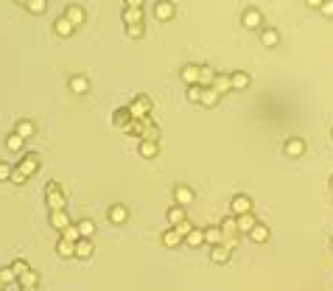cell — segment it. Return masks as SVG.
Listing matches in <instances>:
<instances>
[{
    "instance_id": "obj_31",
    "label": "cell",
    "mask_w": 333,
    "mask_h": 291,
    "mask_svg": "<svg viewBox=\"0 0 333 291\" xmlns=\"http://www.w3.org/2000/svg\"><path fill=\"white\" fill-rule=\"evenodd\" d=\"M199 104H205V107H216L218 104V92L213 90V87H202V101Z\"/></svg>"
},
{
    "instance_id": "obj_4",
    "label": "cell",
    "mask_w": 333,
    "mask_h": 291,
    "mask_svg": "<svg viewBox=\"0 0 333 291\" xmlns=\"http://www.w3.org/2000/svg\"><path fill=\"white\" fill-rule=\"evenodd\" d=\"M174 14H176L174 0H157V6H154V17H157V20H171Z\"/></svg>"
},
{
    "instance_id": "obj_7",
    "label": "cell",
    "mask_w": 333,
    "mask_h": 291,
    "mask_svg": "<svg viewBox=\"0 0 333 291\" xmlns=\"http://www.w3.org/2000/svg\"><path fill=\"white\" fill-rule=\"evenodd\" d=\"M73 221H70V216H67V210H51V227L54 230H65V227H70Z\"/></svg>"
},
{
    "instance_id": "obj_26",
    "label": "cell",
    "mask_w": 333,
    "mask_h": 291,
    "mask_svg": "<svg viewBox=\"0 0 333 291\" xmlns=\"http://www.w3.org/2000/svg\"><path fill=\"white\" fill-rule=\"evenodd\" d=\"M56 255H59V258H73V255H76V244L59 238V244H56Z\"/></svg>"
},
{
    "instance_id": "obj_32",
    "label": "cell",
    "mask_w": 333,
    "mask_h": 291,
    "mask_svg": "<svg viewBox=\"0 0 333 291\" xmlns=\"http://www.w3.org/2000/svg\"><path fill=\"white\" fill-rule=\"evenodd\" d=\"M157 152H160L157 140H143V143H140V154H143V157H157Z\"/></svg>"
},
{
    "instance_id": "obj_22",
    "label": "cell",
    "mask_w": 333,
    "mask_h": 291,
    "mask_svg": "<svg viewBox=\"0 0 333 291\" xmlns=\"http://www.w3.org/2000/svg\"><path fill=\"white\" fill-rule=\"evenodd\" d=\"M36 280H39V274H36L34 269H28L25 274L17 277V283H20V288H36Z\"/></svg>"
},
{
    "instance_id": "obj_9",
    "label": "cell",
    "mask_w": 333,
    "mask_h": 291,
    "mask_svg": "<svg viewBox=\"0 0 333 291\" xmlns=\"http://www.w3.org/2000/svg\"><path fill=\"white\" fill-rule=\"evenodd\" d=\"M174 199H176V205H191V202H194V190L188 188V185H176L174 188Z\"/></svg>"
},
{
    "instance_id": "obj_10",
    "label": "cell",
    "mask_w": 333,
    "mask_h": 291,
    "mask_svg": "<svg viewBox=\"0 0 333 291\" xmlns=\"http://www.w3.org/2000/svg\"><path fill=\"white\" fill-rule=\"evenodd\" d=\"M179 76H182V81H185L188 87L191 84H199V65H185Z\"/></svg>"
},
{
    "instance_id": "obj_23",
    "label": "cell",
    "mask_w": 333,
    "mask_h": 291,
    "mask_svg": "<svg viewBox=\"0 0 333 291\" xmlns=\"http://www.w3.org/2000/svg\"><path fill=\"white\" fill-rule=\"evenodd\" d=\"M185 244H188V247H202V244H205V230H202V227H194V230L185 235Z\"/></svg>"
},
{
    "instance_id": "obj_16",
    "label": "cell",
    "mask_w": 333,
    "mask_h": 291,
    "mask_svg": "<svg viewBox=\"0 0 333 291\" xmlns=\"http://www.w3.org/2000/svg\"><path fill=\"white\" fill-rule=\"evenodd\" d=\"M70 90L76 92V95H84V92L90 90V79H87V76H73L70 79Z\"/></svg>"
},
{
    "instance_id": "obj_38",
    "label": "cell",
    "mask_w": 333,
    "mask_h": 291,
    "mask_svg": "<svg viewBox=\"0 0 333 291\" xmlns=\"http://www.w3.org/2000/svg\"><path fill=\"white\" fill-rule=\"evenodd\" d=\"M9 269H12V272H14V277H20V274H25V272H28V263H25V261H14L12 263V266H9Z\"/></svg>"
},
{
    "instance_id": "obj_15",
    "label": "cell",
    "mask_w": 333,
    "mask_h": 291,
    "mask_svg": "<svg viewBox=\"0 0 333 291\" xmlns=\"http://www.w3.org/2000/svg\"><path fill=\"white\" fill-rule=\"evenodd\" d=\"M249 81H252V79H249V73H244V70H235V73L230 76L232 90H247V87H249Z\"/></svg>"
},
{
    "instance_id": "obj_52",
    "label": "cell",
    "mask_w": 333,
    "mask_h": 291,
    "mask_svg": "<svg viewBox=\"0 0 333 291\" xmlns=\"http://www.w3.org/2000/svg\"><path fill=\"white\" fill-rule=\"evenodd\" d=\"M330 247H333V241H330Z\"/></svg>"
},
{
    "instance_id": "obj_34",
    "label": "cell",
    "mask_w": 333,
    "mask_h": 291,
    "mask_svg": "<svg viewBox=\"0 0 333 291\" xmlns=\"http://www.w3.org/2000/svg\"><path fill=\"white\" fill-rule=\"evenodd\" d=\"M25 9H28L31 14H45V9H48V0H28V3H25Z\"/></svg>"
},
{
    "instance_id": "obj_24",
    "label": "cell",
    "mask_w": 333,
    "mask_h": 291,
    "mask_svg": "<svg viewBox=\"0 0 333 291\" xmlns=\"http://www.w3.org/2000/svg\"><path fill=\"white\" fill-rule=\"evenodd\" d=\"M14 134H20L23 140H28L31 134H34V123L28 121V118H23V121H17V126H14Z\"/></svg>"
},
{
    "instance_id": "obj_30",
    "label": "cell",
    "mask_w": 333,
    "mask_h": 291,
    "mask_svg": "<svg viewBox=\"0 0 333 291\" xmlns=\"http://www.w3.org/2000/svg\"><path fill=\"white\" fill-rule=\"evenodd\" d=\"M213 79H216V70H213V67H207V65H202L199 67V87H210Z\"/></svg>"
},
{
    "instance_id": "obj_18",
    "label": "cell",
    "mask_w": 333,
    "mask_h": 291,
    "mask_svg": "<svg viewBox=\"0 0 333 291\" xmlns=\"http://www.w3.org/2000/svg\"><path fill=\"white\" fill-rule=\"evenodd\" d=\"M123 23L126 25H143V9H123Z\"/></svg>"
},
{
    "instance_id": "obj_11",
    "label": "cell",
    "mask_w": 333,
    "mask_h": 291,
    "mask_svg": "<svg viewBox=\"0 0 333 291\" xmlns=\"http://www.w3.org/2000/svg\"><path fill=\"white\" fill-rule=\"evenodd\" d=\"M230 252H232L230 247L218 244V247H213V249H210V261H213V263H227V261H230Z\"/></svg>"
},
{
    "instance_id": "obj_43",
    "label": "cell",
    "mask_w": 333,
    "mask_h": 291,
    "mask_svg": "<svg viewBox=\"0 0 333 291\" xmlns=\"http://www.w3.org/2000/svg\"><path fill=\"white\" fill-rule=\"evenodd\" d=\"M319 12L325 14V17H333V0H325V3L319 6Z\"/></svg>"
},
{
    "instance_id": "obj_25",
    "label": "cell",
    "mask_w": 333,
    "mask_h": 291,
    "mask_svg": "<svg viewBox=\"0 0 333 291\" xmlns=\"http://www.w3.org/2000/svg\"><path fill=\"white\" fill-rule=\"evenodd\" d=\"M205 241L213 244V247L224 244V232H221V227H210V230H205Z\"/></svg>"
},
{
    "instance_id": "obj_41",
    "label": "cell",
    "mask_w": 333,
    "mask_h": 291,
    "mask_svg": "<svg viewBox=\"0 0 333 291\" xmlns=\"http://www.w3.org/2000/svg\"><path fill=\"white\" fill-rule=\"evenodd\" d=\"M174 230H176V232H179V235H182V238H185V235H188V232H191V230H194V224H191L188 218H185V221H179V224H176V227H174Z\"/></svg>"
},
{
    "instance_id": "obj_14",
    "label": "cell",
    "mask_w": 333,
    "mask_h": 291,
    "mask_svg": "<svg viewBox=\"0 0 333 291\" xmlns=\"http://www.w3.org/2000/svg\"><path fill=\"white\" fill-rule=\"evenodd\" d=\"M255 224H258V218H255L252 213H244V216H235V227H238V232H249Z\"/></svg>"
},
{
    "instance_id": "obj_49",
    "label": "cell",
    "mask_w": 333,
    "mask_h": 291,
    "mask_svg": "<svg viewBox=\"0 0 333 291\" xmlns=\"http://www.w3.org/2000/svg\"><path fill=\"white\" fill-rule=\"evenodd\" d=\"M327 185H330V190H333V176H330V182H327Z\"/></svg>"
},
{
    "instance_id": "obj_12",
    "label": "cell",
    "mask_w": 333,
    "mask_h": 291,
    "mask_svg": "<svg viewBox=\"0 0 333 291\" xmlns=\"http://www.w3.org/2000/svg\"><path fill=\"white\" fill-rule=\"evenodd\" d=\"M107 216H109V221H112V224H123V221L129 218V210L123 205H112Z\"/></svg>"
},
{
    "instance_id": "obj_44",
    "label": "cell",
    "mask_w": 333,
    "mask_h": 291,
    "mask_svg": "<svg viewBox=\"0 0 333 291\" xmlns=\"http://www.w3.org/2000/svg\"><path fill=\"white\" fill-rule=\"evenodd\" d=\"M0 179H12V165L0 163Z\"/></svg>"
},
{
    "instance_id": "obj_2",
    "label": "cell",
    "mask_w": 333,
    "mask_h": 291,
    "mask_svg": "<svg viewBox=\"0 0 333 291\" xmlns=\"http://www.w3.org/2000/svg\"><path fill=\"white\" fill-rule=\"evenodd\" d=\"M149 112H152V98H134L132 104H129V115H132V121H143V118H149Z\"/></svg>"
},
{
    "instance_id": "obj_51",
    "label": "cell",
    "mask_w": 333,
    "mask_h": 291,
    "mask_svg": "<svg viewBox=\"0 0 333 291\" xmlns=\"http://www.w3.org/2000/svg\"><path fill=\"white\" fill-rule=\"evenodd\" d=\"M330 137H333V129H330Z\"/></svg>"
},
{
    "instance_id": "obj_36",
    "label": "cell",
    "mask_w": 333,
    "mask_h": 291,
    "mask_svg": "<svg viewBox=\"0 0 333 291\" xmlns=\"http://www.w3.org/2000/svg\"><path fill=\"white\" fill-rule=\"evenodd\" d=\"M23 143H25V140L20 137V134H9V137H6V149H9V152H20Z\"/></svg>"
},
{
    "instance_id": "obj_39",
    "label": "cell",
    "mask_w": 333,
    "mask_h": 291,
    "mask_svg": "<svg viewBox=\"0 0 333 291\" xmlns=\"http://www.w3.org/2000/svg\"><path fill=\"white\" fill-rule=\"evenodd\" d=\"M188 101H194V104L202 101V87L199 84H191L188 87Z\"/></svg>"
},
{
    "instance_id": "obj_33",
    "label": "cell",
    "mask_w": 333,
    "mask_h": 291,
    "mask_svg": "<svg viewBox=\"0 0 333 291\" xmlns=\"http://www.w3.org/2000/svg\"><path fill=\"white\" fill-rule=\"evenodd\" d=\"M76 227H79V235H81V238H92V235H96V221H90V218L79 221Z\"/></svg>"
},
{
    "instance_id": "obj_37",
    "label": "cell",
    "mask_w": 333,
    "mask_h": 291,
    "mask_svg": "<svg viewBox=\"0 0 333 291\" xmlns=\"http://www.w3.org/2000/svg\"><path fill=\"white\" fill-rule=\"evenodd\" d=\"M62 238H65V241H70V244H76V241H79V227H76V224H70V227H65V230H62Z\"/></svg>"
},
{
    "instance_id": "obj_29",
    "label": "cell",
    "mask_w": 333,
    "mask_h": 291,
    "mask_svg": "<svg viewBox=\"0 0 333 291\" xmlns=\"http://www.w3.org/2000/svg\"><path fill=\"white\" fill-rule=\"evenodd\" d=\"M182 241H185V238H182L179 232L174 230V227H168V230L163 232V244H165V247H179Z\"/></svg>"
},
{
    "instance_id": "obj_1",
    "label": "cell",
    "mask_w": 333,
    "mask_h": 291,
    "mask_svg": "<svg viewBox=\"0 0 333 291\" xmlns=\"http://www.w3.org/2000/svg\"><path fill=\"white\" fill-rule=\"evenodd\" d=\"M45 202H48L51 210H65L67 207V199H65V193H62L59 182H48V188H45Z\"/></svg>"
},
{
    "instance_id": "obj_8",
    "label": "cell",
    "mask_w": 333,
    "mask_h": 291,
    "mask_svg": "<svg viewBox=\"0 0 333 291\" xmlns=\"http://www.w3.org/2000/svg\"><path fill=\"white\" fill-rule=\"evenodd\" d=\"M286 154H289V157H303L305 154V140H300V137L286 140Z\"/></svg>"
},
{
    "instance_id": "obj_19",
    "label": "cell",
    "mask_w": 333,
    "mask_h": 291,
    "mask_svg": "<svg viewBox=\"0 0 333 291\" xmlns=\"http://www.w3.org/2000/svg\"><path fill=\"white\" fill-rule=\"evenodd\" d=\"M165 218H168V224H171V227H176L179 221H185V207H182V205H174V207H168Z\"/></svg>"
},
{
    "instance_id": "obj_27",
    "label": "cell",
    "mask_w": 333,
    "mask_h": 291,
    "mask_svg": "<svg viewBox=\"0 0 333 291\" xmlns=\"http://www.w3.org/2000/svg\"><path fill=\"white\" fill-rule=\"evenodd\" d=\"M92 255V244H90V238H79V241H76V258H90Z\"/></svg>"
},
{
    "instance_id": "obj_17",
    "label": "cell",
    "mask_w": 333,
    "mask_h": 291,
    "mask_svg": "<svg viewBox=\"0 0 333 291\" xmlns=\"http://www.w3.org/2000/svg\"><path fill=\"white\" fill-rule=\"evenodd\" d=\"M54 31H56V34H59V36H70L73 31H76V25H73L70 20L65 17V14H62V17H59V20H56V23H54Z\"/></svg>"
},
{
    "instance_id": "obj_46",
    "label": "cell",
    "mask_w": 333,
    "mask_h": 291,
    "mask_svg": "<svg viewBox=\"0 0 333 291\" xmlns=\"http://www.w3.org/2000/svg\"><path fill=\"white\" fill-rule=\"evenodd\" d=\"M126 9H143V0H123Z\"/></svg>"
},
{
    "instance_id": "obj_45",
    "label": "cell",
    "mask_w": 333,
    "mask_h": 291,
    "mask_svg": "<svg viewBox=\"0 0 333 291\" xmlns=\"http://www.w3.org/2000/svg\"><path fill=\"white\" fill-rule=\"evenodd\" d=\"M25 179H28V176H25L23 171H12V182H14V185H23Z\"/></svg>"
},
{
    "instance_id": "obj_5",
    "label": "cell",
    "mask_w": 333,
    "mask_h": 291,
    "mask_svg": "<svg viewBox=\"0 0 333 291\" xmlns=\"http://www.w3.org/2000/svg\"><path fill=\"white\" fill-rule=\"evenodd\" d=\"M36 168H39V154L31 152V154H25V157L20 160V168L17 171H23L25 176H31V174H36Z\"/></svg>"
},
{
    "instance_id": "obj_42",
    "label": "cell",
    "mask_w": 333,
    "mask_h": 291,
    "mask_svg": "<svg viewBox=\"0 0 333 291\" xmlns=\"http://www.w3.org/2000/svg\"><path fill=\"white\" fill-rule=\"evenodd\" d=\"M126 34H129V39H140L143 36V25H126Z\"/></svg>"
},
{
    "instance_id": "obj_48",
    "label": "cell",
    "mask_w": 333,
    "mask_h": 291,
    "mask_svg": "<svg viewBox=\"0 0 333 291\" xmlns=\"http://www.w3.org/2000/svg\"><path fill=\"white\" fill-rule=\"evenodd\" d=\"M14 3H23V6H25V3H28V0H14Z\"/></svg>"
},
{
    "instance_id": "obj_28",
    "label": "cell",
    "mask_w": 333,
    "mask_h": 291,
    "mask_svg": "<svg viewBox=\"0 0 333 291\" xmlns=\"http://www.w3.org/2000/svg\"><path fill=\"white\" fill-rule=\"evenodd\" d=\"M261 42L266 45V48H274V45L280 42V34H277L274 28H263V31H261Z\"/></svg>"
},
{
    "instance_id": "obj_6",
    "label": "cell",
    "mask_w": 333,
    "mask_h": 291,
    "mask_svg": "<svg viewBox=\"0 0 333 291\" xmlns=\"http://www.w3.org/2000/svg\"><path fill=\"white\" fill-rule=\"evenodd\" d=\"M241 23L247 25V28H261L263 25V14L258 12V9H247V12L241 14Z\"/></svg>"
},
{
    "instance_id": "obj_21",
    "label": "cell",
    "mask_w": 333,
    "mask_h": 291,
    "mask_svg": "<svg viewBox=\"0 0 333 291\" xmlns=\"http://www.w3.org/2000/svg\"><path fill=\"white\" fill-rule=\"evenodd\" d=\"M213 90L221 95V92H227V90H232V84H230V76H224V73H216V79H213Z\"/></svg>"
},
{
    "instance_id": "obj_40",
    "label": "cell",
    "mask_w": 333,
    "mask_h": 291,
    "mask_svg": "<svg viewBox=\"0 0 333 291\" xmlns=\"http://www.w3.org/2000/svg\"><path fill=\"white\" fill-rule=\"evenodd\" d=\"M14 280H17V277H14V272H12V269H0V283H3V285H9V283H14Z\"/></svg>"
},
{
    "instance_id": "obj_47",
    "label": "cell",
    "mask_w": 333,
    "mask_h": 291,
    "mask_svg": "<svg viewBox=\"0 0 333 291\" xmlns=\"http://www.w3.org/2000/svg\"><path fill=\"white\" fill-rule=\"evenodd\" d=\"M305 3H308V6H311V9H319V6H322V3H325V0H305Z\"/></svg>"
},
{
    "instance_id": "obj_20",
    "label": "cell",
    "mask_w": 333,
    "mask_h": 291,
    "mask_svg": "<svg viewBox=\"0 0 333 291\" xmlns=\"http://www.w3.org/2000/svg\"><path fill=\"white\" fill-rule=\"evenodd\" d=\"M249 238H252L255 244H263V241H269V227L258 221V224H255L252 230H249Z\"/></svg>"
},
{
    "instance_id": "obj_3",
    "label": "cell",
    "mask_w": 333,
    "mask_h": 291,
    "mask_svg": "<svg viewBox=\"0 0 333 291\" xmlns=\"http://www.w3.org/2000/svg\"><path fill=\"white\" fill-rule=\"evenodd\" d=\"M230 210H232V216H244V213H252V199H249V196H244V193L232 196Z\"/></svg>"
},
{
    "instance_id": "obj_35",
    "label": "cell",
    "mask_w": 333,
    "mask_h": 291,
    "mask_svg": "<svg viewBox=\"0 0 333 291\" xmlns=\"http://www.w3.org/2000/svg\"><path fill=\"white\" fill-rule=\"evenodd\" d=\"M115 123H118V126H123V129H126L129 123H132V115H129V107H123V109H118V112H115Z\"/></svg>"
},
{
    "instance_id": "obj_13",
    "label": "cell",
    "mask_w": 333,
    "mask_h": 291,
    "mask_svg": "<svg viewBox=\"0 0 333 291\" xmlns=\"http://www.w3.org/2000/svg\"><path fill=\"white\" fill-rule=\"evenodd\" d=\"M65 17L70 20L73 25H81V23H84V9L76 6V3H70V6L65 9Z\"/></svg>"
},
{
    "instance_id": "obj_50",
    "label": "cell",
    "mask_w": 333,
    "mask_h": 291,
    "mask_svg": "<svg viewBox=\"0 0 333 291\" xmlns=\"http://www.w3.org/2000/svg\"><path fill=\"white\" fill-rule=\"evenodd\" d=\"M23 291H36V288H23Z\"/></svg>"
}]
</instances>
